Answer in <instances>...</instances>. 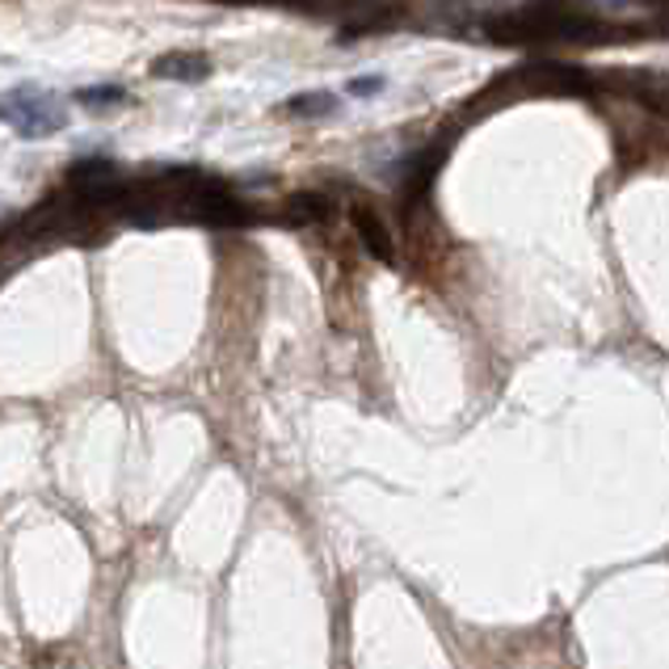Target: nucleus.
<instances>
[{"mask_svg": "<svg viewBox=\"0 0 669 669\" xmlns=\"http://www.w3.org/2000/svg\"><path fill=\"white\" fill-rule=\"evenodd\" d=\"M210 72V63L203 56H186V51H177V56H165L153 63V77L160 80H203Z\"/></svg>", "mask_w": 669, "mask_h": 669, "instance_id": "f03ea898", "label": "nucleus"}, {"mask_svg": "<svg viewBox=\"0 0 669 669\" xmlns=\"http://www.w3.org/2000/svg\"><path fill=\"white\" fill-rule=\"evenodd\" d=\"M383 89V77H354L350 80V94L354 97H375Z\"/></svg>", "mask_w": 669, "mask_h": 669, "instance_id": "423d86ee", "label": "nucleus"}, {"mask_svg": "<svg viewBox=\"0 0 669 669\" xmlns=\"http://www.w3.org/2000/svg\"><path fill=\"white\" fill-rule=\"evenodd\" d=\"M358 232H363V240L375 253H380V257H392V245H387V236H383L380 219H375L371 210H358Z\"/></svg>", "mask_w": 669, "mask_h": 669, "instance_id": "39448f33", "label": "nucleus"}, {"mask_svg": "<svg viewBox=\"0 0 669 669\" xmlns=\"http://www.w3.org/2000/svg\"><path fill=\"white\" fill-rule=\"evenodd\" d=\"M0 122H9L21 139H47L68 127V110L39 85H18L0 97Z\"/></svg>", "mask_w": 669, "mask_h": 669, "instance_id": "f257e3e1", "label": "nucleus"}, {"mask_svg": "<svg viewBox=\"0 0 669 669\" xmlns=\"http://www.w3.org/2000/svg\"><path fill=\"white\" fill-rule=\"evenodd\" d=\"M291 118H316V115H333L337 110V97L333 94H304V97H291L283 106Z\"/></svg>", "mask_w": 669, "mask_h": 669, "instance_id": "7ed1b4c3", "label": "nucleus"}, {"mask_svg": "<svg viewBox=\"0 0 669 669\" xmlns=\"http://www.w3.org/2000/svg\"><path fill=\"white\" fill-rule=\"evenodd\" d=\"M77 101L85 110H110V106L127 101V89H118V85H89V89H77Z\"/></svg>", "mask_w": 669, "mask_h": 669, "instance_id": "20e7f679", "label": "nucleus"}]
</instances>
